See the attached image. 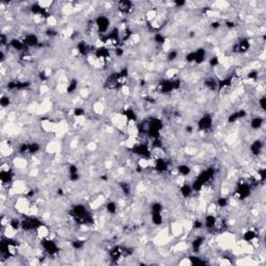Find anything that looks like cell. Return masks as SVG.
Listing matches in <instances>:
<instances>
[{
	"label": "cell",
	"mask_w": 266,
	"mask_h": 266,
	"mask_svg": "<svg viewBox=\"0 0 266 266\" xmlns=\"http://www.w3.org/2000/svg\"><path fill=\"white\" fill-rule=\"evenodd\" d=\"M96 25L101 34H105V32L108 30V27H109V19L105 16H99L96 20Z\"/></svg>",
	"instance_id": "cell-1"
},
{
	"label": "cell",
	"mask_w": 266,
	"mask_h": 266,
	"mask_svg": "<svg viewBox=\"0 0 266 266\" xmlns=\"http://www.w3.org/2000/svg\"><path fill=\"white\" fill-rule=\"evenodd\" d=\"M42 245H43L44 249L50 255L55 254V253H57V251H58V247H57L56 243H55L54 241H52V240H49V239L43 240Z\"/></svg>",
	"instance_id": "cell-2"
},
{
	"label": "cell",
	"mask_w": 266,
	"mask_h": 266,
	"mask_svg": "<svg viewBox=\"0 0 266 266\" xmlns=\"http://www.w3.org/2000/svg\"><path fill=\"white\" fill-rule=\"evenodd\" d=\"M212 124V120H211V116H204L203 118H201L197 123V126H199V129L201 130H206V129L210 128Z\"/></svg>",
	"instance_id": "cell-3"
},
{
	"label": "cell",
	"mask_w": 266,
	"mask_h": 266,
	"mask_svg": "<svg viewBox=\"0 0 266 266\" xmlns=\"http://www.w3.org/2000/svg\"><path fill=\"white\" fill-rule=\"evenodd\" d=\"M24 44L25 46H30V47H33V46H38L40 45V42H38V38H36V34H27L24 38Z\"/></svg>",
	"instance_id": "cell-4"
},
{
	"label": "cell",
	"mask_w": 266,
	"mask_h": 266,
	"mask_svg": "<svg viewBox=\"0 0 266 266\" xmlns=\"http://www.w3.org/2000/svg\"><path fill=\"white\" fill-rule=\"evenodd\" d=\"M262 148H263V143L261 140H255L254 143L251 146V152L254 155H259L262 151Z\"/></svg>",
	"instance_id": "cell-5"
},
{
	"label": "cell",
	"mask_w": 266,
	"mask_h": 266,
	"mask_svg": "<svg viewBox=\"0 0 266 266\" xmlns=\"http://www.w3.org/2000/svg\"><path fill=\"white\" fill-rule=\"evenodd\" d=\"M154 166L155 169H156V171L159 172V173H163V172H165L167 169V163L163 159H161V158H159V159H157L155 161Z\"/></svg>",
	"instance_id": "cell-6"
},
{
	"label": "cell",
	"mask_w": 266,
	"mask_h": 266,
	"mask_svg": "<svg viewBox=\"0 0 266 266\" xmlns=\"http://www.w3.org/2000/svg\"><path fill=\"white\" fill-rule=\"evenodd\" d=\"M119 10L122 13H129L132 10V3L130 1H120L119 2Z\"/></svg>",
	"instance_id": "cell-7"
},
{
	"label": "cell",
	"mask_w": 266,
	"mask_h": 266,
	"mask_svg": "<svg viewBox=\"0 0 266 266\" xmlns=\"http://www.w3.org/2000/svg\"><path fill=\"white\" fill-rule=\"evenodd\" d=\"M249 48V42L247 40H242L240 41L239 43H238V45L236 46V49L239 51V52H245V51H247Z\"/></svg>",
	"instance_id": "cell-8"
},
{
	"label": "cell",
	"mask_w": 266,
	"mask_h": 266,
	"mask_svg": "<svg viewBox=\"0 0 266 266\" xmlns=\"http://www.w3.org/2000/svg\"><path fill=\"white\" fill-rule=\"evenodd\" d=\"M263 125V119L260 118V116H256L252 120L251 122V127L253 129H259L261 128V126Z\"/></svg>",
	"instance_id": "cell-9"
},
{
	"label": "cell",
	"mask_w": 266,
	"mask_h": 266,
	"mask_svg": "<svg viewBox=\"0 0 266 266\" xmlns=\"http://www.w3.org/2000/svg\"><path fill=\"white\" fill-rule=\"evenodd\" d=\"M216 223V217L213 215H208L206 217V220H205V226L208 229H212L215 227Z\"/></svg>",
	"instance_id": "cell-10"
},
{
	"label": "cell",
	"mask_w": 266,
	"mask_h": 266,
	"mask_svg": "<svg viewBox=\"0 0 266 266\" xmlns=\"http://www.w3.org/2000/svg\"><path fill=\"white\" fill-rule=\"evenodd\" d=\"M10 46L16 50H22L25 47V44H24V42H21V41L14 38V40L10 41Z\"/></svg>",
	"instance_id": "cell-11"
},
{
	"label": "cell",
	"mask_w": 266,
	"mask_h": 266,
	"mask_svg": "<svg viewBox=\"0 0 266 266\" xmlns=\"http://www.w3.org/2000/svg\"><path fill=\"white\" fill-rule=\"evenodd\" d=\"M152 221L154 225H161L162 223V216L161 212H152Z\"/></svg>",
	"instance_id": "cell-12"
},
{
	"label": "cell",
	"mask_w": 266,
	"mask_h": 266,
	"mask_svg": "<svg viewBox=\"0 0 266 266\" xmlns=\"http://www.w3.org/2000/svg\"><path fill=\"white\" fill-rule=\"evenodd\" d=\"M203 240H204L203 237H197L195 240H193L192 243H191L193 252H197V251H199L200 247H201V245H202V243H203Z\"/></svg>",
	"instance_id": "cell-13"
},
{
	"label": "cell",
	"mask_w": 266,
	"mask_h": 266,
	"mask_svg": "<svg viewBox=\"0 0 266 266\" xmlns=\"http://www.w3.org/2000/svg\"><path fill=\"white\" fill-rule=\"evenodd\" d=\"M192 192V187L189 185H183L182 188H181V193L183 195V197H189Z\"/></svg>",
	"instance_id": "cell-14"
},
{
	"label": "cell",
	"mask_w": 266,
	"mask_h": 266,
	"mask_svg": "<svg viewBox=\"0 0 266 266\" xmlns=\"http://www.w3.org/2000/svg\"><path fill=\"white\" fill-rule=\"evenodd\" d=\"M256 233L254 232V231H246V232L244 233V235H243V238H244L245 241H253V240L256 238Z\"/></svg>",
	"instance_id": "cell-15"
},
{
	"label": "cell",
	"mask_w": 266,
	"mask_h": 266,
	"mask_svg": "<svg viewBox=\"0 0 266 266\" xmlns=\"http://www.w3.org/2000/svg\"><path fill=\"white\" fill-rule=\"evenodd\" d=\"M178 171L182 176H187V175H189V173H190V169L187 165H180L178 167Z\"/></svg>",
	"instance_id": "cell-16"
},
{
	"label": "cell",
	"mask_w": 266,
	"mask_h": 266,
	"mask_svg": "<svg viewBox=\"0 0 266 266\" xmlns=\"http://www.w3.org/2000/svg\"><path fill=\"white\" fill-rule=\"evenodd\" d=\"M106 209H107V211L109 212V213H111V214L116 213V204L114 202H109V203H107V205H106Z\"/></svg>",
	"instance_id": "cell-17"
},
{
	"label": "cell",
	"mask_w": 266,
	"mask_h": 266,
	"mask_svg": "<svg viewBox=\"0 0 266 266\" xmlns=\"http://www.w3.org/2000/svg\"><path fill=\"white\" fill-rule=\"evenodd\" d=\"M76 88H77V81L76 80H72L71 82L69 83V85H68L66 92H68V93H73V92H75Z\"/></svg>",
	"instance_id": "cell-18"
},
{
	"label": "cell",
	"mask_w": 266,
	"mask_h": 266,
	"mask_svg": "<svg viewBox=\"0 0 266 266\" xmlns=\"http://www.w3.org/2000/svg\"><path fill=\"white\" fill-rule=\"evenodd\" d=\"M10 98H8V96H2L1 97V100H0V104H1V106L2 107H6L8 106V104H10Z\"/></svg>",
	"instance_id": "cell-19"
},
{
	"label": "cell",
	"mask_w": 266,
	"mask_h": 266,
	"mask_svg": "<svg viewBox=\"0 0 266 266\" xmlns=\"http://www.w3.org/2000/svg\"><path fill=\"white\" fill-rule=\"evenodd\" d=\"M154 40H155V42L158 44H163L164 42H165V38H164L162 34H160V33H156V34H155Z\"/></svg>",
	"instance_id": "cell-20"
},
{
	"label": "cell",
	"mask_w": 266,
	"mask_h": 266,
	"mask_svg": "<svg viewBox=\"0 0 266 266\" xmlns=\"http://www.w3.org/2000/svg\"><path fill=\"white\" fill-rule=\"evenodd\" d=\"M227 204H228V200H227L226 197H219V199L217 200V205H218L220 208H225V207L227 206Z\"/></svg>",
	"instance_id": "cell-21"
},
{
	"label": "cell",
	"mask_w": 266,
	"mask_h": 266,
	"mask_svg": "<svg viewBox=\"0 0 266 266\" xmlns=\"http://www.w3.org/2000/svg\"><path fill=\"white\" fill-rule=\"evenodd\" d=\"M162 206L160 203H155L152 205V212H161Z\"/></svg>",
	"instance_id": "cell-22"
},
{
	"label": "cell",
	"mask_w": 266,
	"mask_h": 266,
	"mask_svg": "<svg viewBox=\"0 0 266 266\" xmlns=\"http://www.w3.org/2000/svg\"><path fill=\"white\" fill-rule=\"evenodd\" d=\"M177 55H178V53H177L176 50H172L171 52L169 53V55H167V58H169V62H172V60H176Z\"/></svg>",
	"instance_id": "cell-23"
},
{
	"label": "cell",
	"mask_w": 266,
	"mask_h": 266,
	"mask_svg": "<svg viewBox=\"0 0 266 266\" xmlns=\"http://www.w3.org/2000/svg\"><path fill=\"white\" fill-rule=\"evenodd\" d=\"M83 244H84L83 241H81V240H76V241H74L73 242V247L76 249H79L83 246Z\"/></svg>",
	"instance_id": "cell-24"
},
{
	"label": "cell",
	"mask_w": 266,
	"mask_h": 266,
	"mask_svg": "<svg viewBox=\"0 0 266 266\" xmlns=\"http://www.w3.org/2000/svg\"><path fill=\"white\" fill-rule=\"evenodd\" d=\"M195 52H190L186 55V62H195Z\"/></svg>",
	"instance_id": "cell-25"
},
{
	"label": "cell",
	"mask_w": 266,
	"mask_h": 266,
	"mask_svg": "<svg viewBox=\"0 0 266 266\" xmlns=\"http://www.w3.org/2000/svg\"><path fill=\"white\" fill-rule=\"evenodd\" d=\"M209 64H210V66H217V64H219L218 57H216V56L212 57L211 60H210Z\"/></svg>",
	"instance_id": "cell-26"
},
{
	"label": "cell",
	"mask_w": 266,
	"mask_h": 266,
	"mask_svg": "<svg viewBox=\"0 0 266 266\" xmlns=\"http://www.w3.org/2000/svg\"><path fill=\"white\" fill-rule=\"evenodd\" d=\"M74 114L76 116H82L84 114V110H83V108H75Z\"/></svg>",
	"instance_id": "cell-27"
},
{
	"label": "cell",
	"mask_w": 266,
	"mask_h": 266,
	"mask_svg": "<svg viewBox=\"0 0 266 266\" xmlns=\"http://www.w3.org/2000/svg\"><path fill=\"white\" fill-rule=\"evenodd\" d=\"M203 227V223L201 220H195L193 223V228L195 229H201Z\"/></svg>",
	"instance_id": "cell-28"
},
{
	"label": "cell",
	"mask_w": 266,
	"mask_h": 266,
	"mask_svg": "<svg viewBox=\"0 0 266 266\" xmlns=\"http://www.w3.org/2000/svg\"><path fill=\"white\" fill-rule=\"evenodd\" d=\"M259 103H260V106H261L262 109H265V98L262 97L261 99L259 100Z\"/></svg>",
	"instance_id": "cell-29"
},
{
	"label": "cell",
	"mask_w": 266,
	"mask_h": 266,
	"mask_svg": "<svg viewBox=\"0 0 266 266\" xmlns=\"http://www.w3.org/2000/svg\"><path fill=\"white\" fill-rule=\"evenodd\" d=\"M175 4H176L177 6H182V5L185 4V2H184V1H176V2H175Z\"/></svg>",
	"instance_id": "cell-30"
}]
</instances>
